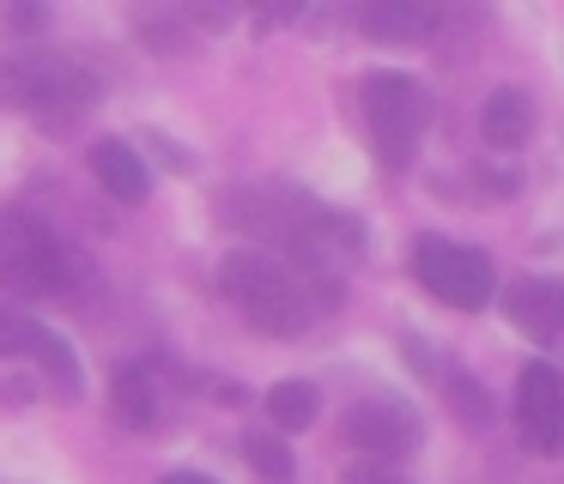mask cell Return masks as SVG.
I'll return each mask as SVG.
<instances>
[{"label":"cell","instance_id":"10","mask_svg":"<svg viewBox=\"0 0 564 484\" xmlns=\"http://www.w3.org/2000/svg\"><path fill=\"white\" fill-rule=\"evenodd\" d=\"M431 24H437V12H431L425 0H370V7L358 12V31L382 36V43H413Z\"/></svg>","mask_w":564,"mask_h":484},{"label":"cell","instance_id":"9","mask_svg":"<svg viewBox=\"0 0 564 484\" xmlns=\"http://www.w3.org/2000/svg\"><path fill=\"white\" fill-rule=\"evenodd\" d=\"M534 97L516 91V85H498V91L486 97V109H479V133H486V145H498V152H516V145L534 140Z\"/></svg>","mask_w":564,"mask_h":484},{"label":"cell","instance_id":"15","mask_svg":"<svg viewBox=\"0 0 564 484\" xmlns=\"http://www.w3.org/2000/svg\"><path fill=\"white\" fill-rule=\"evenodd\" d=\"M243 460L261 472V479H273V484L292 479V454H285L280 436H243Z\"/></svg>","mask_w":564,"mask_h":484},{"label":"cell","instance_id":"4","mask_svg":"<svg viewBox=\"0 0 564 484\" xmlns=\"http://www.w3.org/2000/svg\"><path fill=\"white\" fill-rule=\"evenodd\" d=\"M413 273H419V285H425L431 297L449 302V309H462V315L486 309V302L498 297V273H491V261L479 249L449 242V237H419L413 242Z\"/></svg>","mask_w":564,"mask_h":484},{"label":"cell","instance_id":"2","mask_svg":"<svg viewBox=\"0 0 564 484\" xmlns=\"http://www.w3.org/2000/svg\"><path fill=\"white\" fill-rule=\"evenodd\" d=\"M67 285V254L50 237V224L25 206H0V290L7 297H55Z\"/></svg>","mask_w":564,"mask_h":484},{"label":"cell","instance_id":"17","mask_svg":"<svg viewBox=\"0 0 564 484\" xmlns=\"http://www.w3.org/2000/svg\"><path fill=\"white\" fill-rule=\"evenodd\" d=\"M31 333H37V327H31L19 309L0 302V351H31Z\"/></svg>","mask_w":564,"mask_h":484},{"label":"cell","instance_id":"14","mask_svg":"<svg viewBox=\"0 0 564 484\" xmlns=\"http://www.w3.org/2000/svg\"><path fill=\"white\" fill-rule=\"evenodd\" d=\"M31 358L43 363V375H55V387H62V394H79V363H74V351L62 345V339L55 333H31Z\"/></svg>","mask_w":564,"mask_h":484},{"label":"cell","instance_id":"16","mask_svg":"<svg viewBox=\"0 0 564 484\" xmlns=\"http://www.w3.org/2000/svg\"><path fill=\"white\" fill-rule=\"evenodd\" d=\"M443 394H449V406L462 411V418H474V424H486V418H491V399L479 394V382H474V375L449 370V375H443Z\"/></svg>","mask_w":564,"mask_h":484},{"label":"cell","instance_id":"6","mask_svg":"<svg viewBox=\"0 0 564 484\" xmlns=\"http://www.w3.org/2000/svg\"><path fill=\"white\" fill-rule=\"evenodd\" d=\"M516 424L534 454H558L564 448V375L552 363H528L516 382Z\"/></svg>","mask_w":564,"mask_h":484},{"label":"cell","instance_id":"1","mask_svg":"<svg viewBox=\"0 0 564 484\" xmlns=\"http://www.w3.org/2000/svg\"><path fill=\"white\" fill-rule=\"evenodd\" d=\"M219 290L231 297V309L243 315L249 327H261V333H273V339L304 333L310 315H316L310 285H297V278L261 249H231L225 254L219 261Z\"/></svg>","mask_w":564,"mask_h":484},{"label":"cell","instance_id":"11","mask_svg":"<svg viewBox=\"0 0 564 484\" xmlns=\"http://www.w3.org/2000/svg\"><path fill=\"white\" fill-rule=\"evenodd\" d=\"M91 169H98V182H104V188H110L122 206L147 200V164H140L134 145H122V140H98V145H91Z\"/></svg>","mask_w":564,"mask_h":484},{"label":"cell","instance_id":"18","mask_svg":"<svg viewBox=\"0 0 564 484\" xmlns=\"http://www.w3.org/2000/svg\"><path fill=\"white\" fill-rule=\"evenodd\" d=\"M346 484H394V479H382V472H346Z\"/></svg>","mask_w":564,"mask_h":484},{"label":"cell","instance_id":"8","mask_svg":"<svg viewBox=\"0 0 564 484\" xmlns=\"http://www.w3.org/2000/svg\"><path fill=\"white\" fill-rule=\"evenodd\" d=\"M503 315L528 339H558L564 333V285H552V278H516L503 290Z\"/></svg>","mask_w":564,"mask_h":484},{"label":"cell","instance_id":"12","mask_svg":"<svg viewBox=\"0 0 564 484\" xmlns=\"http://www.w3.org/2000/svg\"><path fill=\"white\" fill-rule=\"evenodd\" d=\"M110 399H116V411H122V424H134V430H147L152 418H159V387H152V375L147 370H116V387H110Z\"/></svg>","mask_w":564,"mask_h":484},{"label":"cell","instance_id":"5","mask_svg":"<svg viewBox=\"0 0 564 484\" xmlns=\"http://www.w3.org/2000/svg\"><path fill=\"white\" fill-rule=\"evenodd\" d=\"M91 97V79L74 61H0V103L13 109H37L43 121H67L79 116V103Z\"/></svg>","mask_w":564,"mask_h":484},{"label":"cell","instance_id":"3","mask_svg":"<svg viewBox=\"0 0 564 484\" xmlns=\"http://www.w3.org/2000/svg\"><path fill=\"white\" fill-rule=\"evenodd\" d=\"M358 103H365L377 157L389 169H401L406 157H413L419 133H425V121H431V91L413 73H370V79L358 85Z\"/></svg>","mask_w":564,"mask_h":484},{"label":"cell","instance_id":"13","mask_svg":"<svg viewBox=\"0 0 564 484\" xmlns=\"http://www.w3.org/2000/svg\"><path fill=\"white\" fill-rule=\"evenodd\" d=\"M268 418L280 424V430H304V424H316V387L310 382L268 387Z\"/></svg>","mask_w":564,"mask_h":484},{"label":"cell","instance_id":"19","mask_svg":"<svg viewBox=\"0 0 564 484\" xmlns=\"http://www.w3.org/2000/svg\"><path fill=\"white\" fill-rule=\"evenodd\" d=\"M159 484H213V479H200V472H171V479H159Z\"/></svg>","mask_w":564,"mask_h":484},{"label":"cell","instance_id":"7","mask_svg":"<svg viewBox=\"0 0 564 484\" xmlns=\"http://www.w3.org/2000/svg\"><path fill=\"white\" fill-rule=\"evenodd\" d=\"M346 442L365 448V454H382V460H401L419 448V418L413 406H401V399L377 394V399H358L352 411H346Z\"/></svg>","mask_w":564,"mask_h":484}]
</instances>
